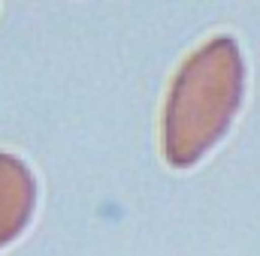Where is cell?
<instances>
[{
    "label": "cell",
    "instance_id": "cell-1",
    "mask_svg": "<svg viewBox=\"0 0 260 256\" xmlns=\"http://www.w3.org/2000/svg\"><path fill=\"white\" fill-rule=\"evenodd\" d=\"M242 88L245 66L236 42L230 36L203 42L176 72L164 106L160 151L167 163L188 169L203 160L239 112Z\"/></svg>",
    "mask_w": 260,
    "mask_h": 256
},
{
    "label": "cell",
    "instance_id": "cell-2",
    "mask_svg": "<svg viewBox=\"0 0 260 256\" xmlns=\"http://www.w3.org/2000/svg\"><path fill=\"white\" fill-rule=\"evenodd\" d=\"M37 208V181L30 169L0 151V247L12 244L30 223Z\"/></svg>",
    "mask_w": 260,
    "mask_h": 256
}]
</instances>
